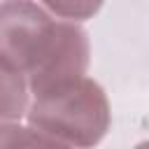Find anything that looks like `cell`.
Listing matches in <instances>:
<instances>
[{
	"label": "cell",
	"mask_w": 149,
	"mask_h": 149,
	"mask_svg": "<svg viewBox=\"0 0 149 149\" xmlns=\"http://www.w3.org/2000/svg\"><path fill=\"white\" fill-rule=\"evenodd\" d=\"M0 61L16 68L30 93L84 77L86 33L72 21H56L37 2H0Z\"/></svg>",
	"instance_id": "cell-1"
},
{
	"label": "cell",
	"mask_w": 149,
	"mask_h": 149,
	"mask_svg": "<svg viewBox=\"0 0 149 149\" xmlns=\"http://www.w3.org/2000/svg\"><path fill=\"white\" fill-rule=\"evenodd\" d=\"M135 149H149V140H147V142H140Z\"/></svg>",
	"instance_id": "cell-6"
},
{
	"label": "cell",
	"mask_w": 149,
	"mask_h": 149,
	"mask_svg": "<svg viewBox=\"0 0 149 149\" xmlns=\"http://www.w3.org/2000/svg\"><path fill=\"white\" fill-rule=\"evenodd\" d=\"M28 79L16 68L0 61V121H14L28 114Z\"/></svg>",
	"instance_id": "cell-3"
},
{
	"label": "cell",
	"mask_w": 149,
	"mask_h": 149,
	"mask_svg": "<svg viewBox=\"0 0 149 149\" xmlns=\"http://www.w3.org/2000/svg\"><path fill=\"white\" fill-rule=\"evenodd\" d=\"M98 2H44V9L49 14L63 19H86L93 12H98Z\"/></svg>",
	"instance_id": "cell-5"
},
{
	"label": "cell",
	"mask_w": 149,
	"mask_h": 149,
	"mask_svg": "<svg viewBox=\"0 0 149 149\" xmlns=\"http://www.w3.org/2000/svg\"><path fill=\"white\" fill-rule=\"evenodd\" d=\"M28 123L70 147L88 149L109 128V102L105 91L88 77H77L33 93Z\"/></svg>",
	"instance_id": "cell-2"
},
{
	"label": "cell",
	"mask_w": 149,
	"mask_h": 149,
	"mask_svg": "<svg viewBox=\"0 0 149 149\" xmlns=\"http://www.w3.org/2000/svg\"><path fill=\"white\" fill-rule=\"evenodd\" d=\"M0 149H74L51 135L35 130L33 126L0 123Z\"/></svg>",
	"instance_id": "cell-4"
}]
</instances>
